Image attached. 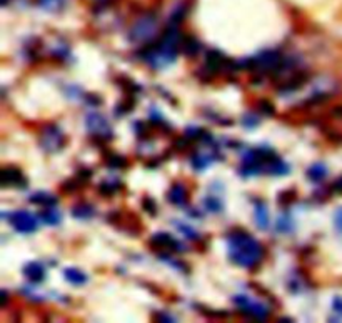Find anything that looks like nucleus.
<instances>
[{
	"mask_svg": "<svg viewBox=\"0 0 342 323\" xmlns=\"http://www.w3.org/2000/svg\"><path fill=\"white\" fill-rule=\"evenodd\" d=\"M235 303H237V307L242 310L244 313L254 315L259 320H264V316L269 313V310H267L266 305L257 303V302H254V300L247 298L245 295H242V297H235Z\"/></svg>",
	"mask_w": 342,
	"mask_h": 323,
	"instance_id": "obj_4",
	"label": "nucleus"
},
{
	"mask_svg": "<svg viewBox=\"0 0 342 323\" xmlns=\"http://www.w3.org/2000/svg\"><path fill=\"white\" fill-rule=\"evenodd\" d=\"M87 125H89V130H91L94 135L102 137V138L110 137V127L102 115H91L87 120Z\"/></svg>",
	"mask_w": 342,
	"mask_h": 323,
	"instance_id": "obj_6",
	"label": "nucleus"
},
{
	"mask_svg": "<svg viewBox=\"0 0 342 323\" xmlns=\"http://www.w3.org/2000/svg\"><path fill=\"white\" fill-rule=\"evenodd\" d=\"M44 133H47V135H49V140H47V138H44V147H47L50 150H57V148L62 147L64 135L57 129H55V127H50V129L46 130Z\"/></svg>",
	"mask_w": 342,
	"mask_h": 323,
	"instance_id": "obj_8",
	"label": "nucleus"
},
{
	"mask_svg": "<svg viewBox=\"0 0 342 323\" xmlns=\"http://www.w3.org/2000/svg\"><path fill=\"white\" fill-rule=\"evenodd\" d=\"M186 200H187L186 187L181 185V183H176L169 192V202L174 205H182V203H186Z\"/></svg>",
	"mask_w": 342,
	"mask_h": 323,
	"instance_id": "obj_9",
	"label": "nucleus"
},
{
	"mask_svg": "<svg viewBox=\"0 0 342 323\" xmlns=\"http://www.w3.org/2000/svg\"><path fill=\"white\" fill-rule=\"evenodd\" d=\"M205 203H207V207H209V210H214V211H217V210H221L222 208V203L219 202V200L214 197V200H212V197H209L205 200Z\"/></svg>",
	"mask_w": 342,
	"mask_h": 323,
	"instance_id": "obj_18",
	"label": "nucleus"
},
{
	"mask_svg": "<svg viewBox=\"0 0 342 323\" xmlns=\"http://www.w3.org/2000/svg\"><path fill=\"white\" fill-rule=\"evenodd\" d=\"M155 19L152 15H147L140 19L132 29V40H145L147 37L154 35L155 32Z\"/></svg>",
	"mask_w": 342,
	"mask_h": 323,
	"instance_id": "obj_5",
	"label": "nucleus"
},
{
	"mask_svg": "<svg viewBox=\"0 0 342 323\" xmlns=\"http://www.w3.org/2000/svg\"><path fill=\"white\" fill-rule=\"evenodd\" d=\"M229 258L235 265L252 268L264 258V247L245 232H234L227 240Z\"/></svg>",
	"mask_w": 342,
	"mask_h": 323,
	"instance_id": "obj_1",
	"label": "nucleus"
},
{
	"mask_svg": "<svg viewBox=\"0 0 342 323\" xmlns=\"http://www.w3.org/2000/svg\"><path fill=\"white\" fill-rule=\"evenodd\" d=\"M255 220L261 228L269 227V215H267V205L264 202L255 203Z\"/></svg>",
	"mask_w": 342,
	"mask_h": 323,
	"instance_id": "obj_12",
	"label": "nucleus"
},
{
	"mask_svg": "<svg viewBox=\"0 0 342 323\" xmlns=\"http://www.w3.org/2000/svg\"><path fill=\"white\" fill-rule=\"evenodd\" d=\"M10 222H12L15 230H19L22 233H32V232H35L38 227L35 217L25 210H19V211H15V213H12Z\"/></svg>",
	"mask_w": 342,
	"mask_h": 323,
	"instance_id": "obj_3",
	"label": "nucleus"
},
{
	"mask_svg": "<svg viewBox=\"0 0 342 323\" xmlns=\"http://www.w3.org/2000/svg\"><path fill=\"white\" fill-rule=\"evenodd\" d=\"M307 175H309V178H311V180H314V182H321L322 178H326L327 169L322 164H316L309 172H307Z\"/></svg>",
	"mask_w": 342,
	"mask_h": 323,
	"instance_id": "obj_14",
	"label": "nucleus"
},
{
	"mask_svg": "<svg viewBox=\"0 0 342 323\" xmlns=\"http://www.w3.org/2000/svg\"><path fill=\"white\" fill-rule=\"evenodd\" d=\"M30 200L33 203L44 205V207H52V205L57 202L55 197H52V195H49V193H35V195H32Z\"/></svg>",
	"mask_w": 342,
	"mask_h": 323,
	"instance_id": "obj_15",
	"label": "nucleus"
},
{
	"mask_svg": "<svg viewBox=\"0 0 342 323\" xmlns=\"http://www.w3.org/2000/svg\"><path fill=\"white\" fill-rule=\"evenodd\" d=\"M24 274L32 282H42L44 277H46V270H44V266L40 263H29L25 266Z\"/></svg>",
	"mask_w": 342,
	"mask_h": 323,
	"instance_id": "obj_10",
	"label": "nucleus"
},
{
	"mask_svg": "<svg viewBox=\"0 0 342 323\" xmlns=\"http://www.w3.org/2000/svg\"><path fill=\"white\" fill-rule=\"evenodd\" d=\"M74 215L80 217V219H89V217L94 215V208L89 207V205H80V207H77L74 210Z\"/></svg>",
	"mask_w": 342,
	"mask_h": 323,
	"instance_id": "obj_17",
	"label": "nucleus"
},
{
	"mask_svg": "<svg viewBox=\"0 0 342 323\" xmlns=\"http://www.w3.org/2000/svg\"><path fill=\"white\" fill-rule=\"evenodd\" d=\"M334 222H335V228L342 233V208H339L335 211V217H334Z\"/></svg>",
	"mask_w": 342,
	"mask_h": 323,
	"instance_id": "obj_19",
	"label": "nucleus"
},
{
	"mask_svg": "<svg viewBox=\"0 0 342 323\" xmlns=\"http://www.w3.org/2000/svg\"><path fill=\"white\" fill-rule=\"evenodd\" d=\"M65 278L69 280L70 283H74V285H83V283L87 282V277L86 274H82L78 268H67L64 272Z\"/></svg>",
	"mask_w": 342,
	"mask_h": 323,
	"instance_id": "obj_13",
	"label": "nucleus"
},
{
	"mask_svg": "<svg viewBox=\"0 0 342 323\" xmlns=\"http://www.w3.org/2000/svg\"><path fill=\"white\" fill-rule=\"evenodd\" d=\"M2 183L4 185H17V183H24V177L19 170L15 169H5L2 172Z\"/></svg>",
	"mask_w": 342,
	"mask_h": 323,
	"instance_id": "obj_11",
	"label": "nucleus"
},
{
	"mask_svg": "<svg viewBox=\"0 0 342 323\" xmlns=\"http://www.w3.org/2000/svg\"><path fill=\"white\" fill-rule=\"evenodd\" d=\"M150 245L157 247V250H169V252L181 250L179 242H176L170 235H167V233H157V235H154L152 240H150Z\"/></svg>",
	"mask_w": 342,
	"mask_h": 323,
	"instance_id": "obj_7",
	"label": "nucleus"
},
{
	"mask_svg": "<svg viewBox=\"0 0 342 323\" xmlns=\"http://www.w3.org/2000/svg\"><path fill=\"white\" fill-rule=\"evenodd\" d=\"M42 219L46 220L49 225H57L60 222V215H59V211H55V210H47L42 213Z\"/></svg>",
	"mask_w": 342,
	"mask_h": 323,
	"instance_id": "obj_16",
	"label": "nucleus"
},
{
	"mask_svg": "<svg viewBox=\"0 0 342 323\" xmlns=\"http://www.w3.org/2000/svg\"><path fill=\"white\" fill-rule=\"evenodd\" d=\"M179 42H181V35H179L177 25H170L169 29L165 30L162 40L157 43L154 48L149 50V55H147L149 62H152L155 67L170 64L172 60L176 59Z\"/></svg>",
	"mask_w": 342,
	"mask_h": 323,
	"instance_id": "obj_2",
	"label": "nucleus"
}]
</instances>
